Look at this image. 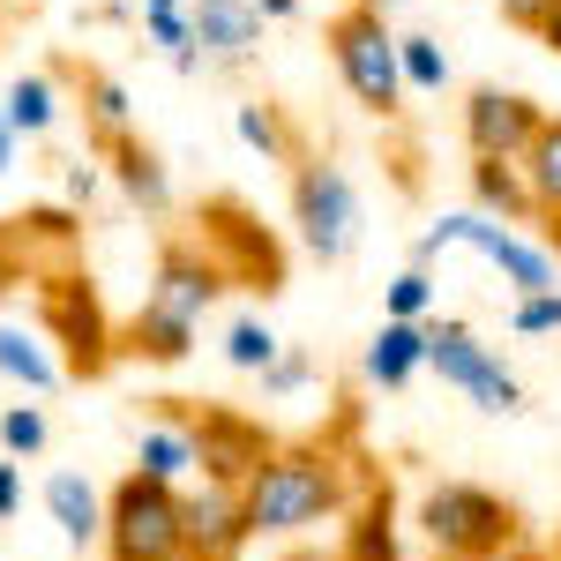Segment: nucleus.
<instances>
[{"label":"nucleus","mask_w":561,"mask_h":561,"mask_svg":"<svg viewBox=\"0 0 561 561\" xmlns=\"http://www.w3.org/2000/svg\"><path fill=\"white\" fill-rule=\"evenodd\" d=\"M359 465L330 442H277L248 472V531L255 539H300L314 524L352 517L359 502Z\"/></svg>","instance_id":"nucleus-1"},{"label":"nucleus","mask_w":561,"mask_h":561,"mask_svg":"<svg viewBox=\"0 0 561 561\" xmlns=\"http://www.w3.org/2000/svg\"><path fill=\"white\" fill-rule=\"evenodd\" d=\"M225 262L203 248V240H165L158 248V270H150V293L121 322V352L142 359V367H180L195 337H203V314L225 300Z\"/></svg>","instance_id":"nucleus-2"},{"label":"nucleus","mask_w":561,"mask_h":561,"mask_svg":"<svg viewBox=\"0 0 561 561\" xmlns=\"http://www.w3.org/2000/svg\"><path fill=\"white\" fill-rule=\"evenodd\" d=\"M412 524H420L434 561H517L524 554L517 502H502L479 479H434L420 494V510H412Z\"/></svg>","instance_id":"nucleus-3"},{"label":"nucleus","mask_w":561,"mask_h":561,"mask_svg":"<svg viewBox=\"0 0 561 561\" xmlns=\"http://www.w3.org/2000/svg\"><path fill=\"white\" fill-rule=\"evenodd\" d=\"M449 248H472L479 262H494V270H502V285H510L517 300H531V293H561L554 248H547V240H524L517 225H502V217H486V210L434 217L427 232L412 240V262H420V270H434V255H449Z\"/></svg>","instance_id":"nucleus-4"},{"label":"nucleus","mask_w":561,"mask_h":561,"mask_svg":"<svg viewBox=\"0 0 561 561\" xmlns=\"http://www.w3.org/2000/svg\"><path fill=\"white\" fill-rule=\"evenodd\" d=\"M330 68H337V83L352 90V105L359 113H375V121H397L404 113V60H397V31H389L382 8H337L330 15Z\"/></svg>","instance_id":"nucleus-5"},{"label":"nucleus","mask_w":561,"mask_h":561,"mask_svg":"<svg viewBox=\"0 0 561 561\" xmlns=\"http://www.w3.org/2000/svg\"><path fill=\"white\" fill-rule=\"evenodd\" d=\"M105 561H187V510L180 486L128 472L105 494Z\"/></svg>","instance_id":"nucleus-6"},{"label":"nucleus","mask_w":561,"mask_h":561,"mask_svg":"<svg viewBox=\"0 0 561 561\" xmlns=\"http://www.w3.org/2000/svg\"><path fill=\"white\" fill-rule=\"evenodd\" d=\"M427 367H434L449 389H465L479 412H494V420L524 412L517 367L502 359V345H486L472 322H457V314H434V322H427Z\"/></svg>","instance_id":"nucleus-7"},{"label":"nucleus","mask_w":561,"mask_h":561,"mask_svg":"<svg viewBox=\"0 0 561 561\" xmlns=\"http://www.w3.org/2000/svg\"><path fill=\"white\" fill-rule=\"evenodd\" d=\"M293 232L314 262H345L359 248V187L337 158H314L307 150L293 165Z\"/></svg>","instance_id":"nucleus-8"},{"label":"nucleus","mask_w":561,"mask_h":561,"mask_svg":"<svg viewBox=\"0 0 561 561\" xmlns=\"http://www.w3.org/2000/svg\"><path fill=\"white\" fill-rule=\"evenodd\" d=\"M547 128V105L531 90H502V83H472L465 90V150L472 158H510L524 165V150Z\"/></svg>","instance_id":"nucleus-9"},{"label":"nucleus","mask_w":561,"mask_h":561,"mask_svg":"<svg viewBox=\"0 0 561 561\" xmlns=\"http://www.w3.org/2000/svg\"><path fill=\"white\" fill-rule=\"evenodd\" d=\"M195 225H203L195 240L225 262V277H232V285H255V293H277V285H285V255H277V240H270L240 203H203Z\"/></svg>","instance_id":"nucleus-10"},{"label":"nucleus","mask_w":561,"mask_h":561,"mask_svg":"<svg viewBox=\"0 0 561 561\" xmlns=\"http://www.w3.org/2000/svg\"><path fill=\"white\" fill-rule=\"evenodd\" d=\"M45 322H53V337L68 345V375H105V359L121 352V330L98 314V293H90L83 270H60V277L45 285Z\"/></svg>","instance_id":"nucleus-11"},{"label":"nucleus","mask_w":561,"mask_h":561,"mask_svg":"<svg viewBox=\"0 0 561 561\" xmlns=\"http://www.w3.org/2000/svg\"><path fill=\"white\" fill-rule=\"evenodd\" d=\"M180 510H187V561H240V547L255 539L248 486H232V479H195L180 494Z\"/></svg>","instance_id":"nucleus-12"},{"label":"nucleus","mask_w":561,"mask_h":561,"mask_svg":"<svg viewBox=\"0 0 561 561\" xmlns=\"http://www.w3.org/2000/svg\"><path fill=\"white\" fill-rule=\"evenodd\" d=\"M135 472L158 486H195L203 479V442H195V412L187 404H158L135 420Z\"/></svg>","instance_id":"nucleus-13"},{"label":"nucleus","mask_w":561,"mask_h":561,"mask_svg":"<svg viewBox=\"0 0 561 561\" xmlns=\"http://www.w3.org/2000/svg\"><path fill=\"white\" fill-rule=\"evenodd\" d=\"M195 442H203V479H232V486H248V472L277 449L270 427H255V420L232 412V404H203V412H195Z\"/></svg>","instance_id":"nucleus-14"},{"label":"nucleus","mask_w":561,"mask_h":561,"mask_svg":"<svg viewBox=\"0 0 561 561\" xmlns=\"http://www.w3.org/2000/svg\"><path fill=\"white\" fill-rule=\"evenodd\" d=\"M187 31H195L203 68H248L270 23L255 15V0H187Z\"/></svg>","instance_id":"nucleus-15"},{"label":"nucleus","mask_w":561,"mask_h":561,"mask_svg":"<svg viewBox=\"0 0 561 561\" xmlns=\"http://www.w3.org/2000/svg\"><path fill=\"white\" fill-rule=\"evenodd\" d=\"M98 158H105L113 187H121L142 217H165V210H173V173H165V158H158L142 135H121V142H113V150H98Z\"/></svg>","instance_id":"nucleus-16"},{"label":"nucleus","mask_w":561,"mask_h":561,"mask_svg":"<svg viewBox=\"0 0 561 561\" xmlns=\"http://www.w3.org/2000/svg\"><path fill=\"white\" fill-rule=\"evenodd\" d=\"M45 517L60 524V539H68L76 554H83V547H105V494H98L83 472L45 479Z\"/></svg>","instance_id":"nucleus-17"},{"label":"nucleus","mask_w":561,"mask_h":561,"mask_svg":"<svg viewBox=\"0 0 561 561\" xmlns=\"http://www.w3.org/2000/svg\"><path fill=\"white\" fill-rule=\"evenodd\" d=\"M337 561H404L397 554V494L389 486H359L345 517V554Z\"/></svg>","instance_id":"nucleus-18"},{"label":"nucleus","mask_w":561,"mask_h":561,"mask_svg":"<svg viewBox=\"0 0 561 561\" xmlns=\"http://www.w3.org/2000/svg\"><path fill=\"white\" fill-rule=\"evenodd\" d=\"M232 128H240V142L255 150L262 165H300V158H307V142H300V128H293V113H285V105H270V98L232 105Z\"/></svg>","instance_id":"nucleus-19"},{"label":"nucleus","mask_w":561,"mask_h":561,"mask_svg":"<svg viewBox=\"0 0 561 561\" xmlns=\"http://www.w3.org/2000/svg\"><path fill=\"white\" fill-rule=\"evenodd\" d=\"M427 367V322H382L367 337V382L375 389H404Z\"/></svg>","instance_id":"nucleus-20"},{"label":"nucleus","mask_w":561,"mask_h":561,"mask_svg":"<svg viewBox=\"0 0 561 561\" xmlns=\"http://www.w3.org/2000/svg\"><path fill=\"white\" fill-rule=\"evenodd\" d=\"M472 210L502 217V225H524L531 210V187H524V165H510V158H472Z\"/></svg>","instance_id":"nucleus-21"},{"label":"nucleus","mask_w":561,"mask_h":561,"mask_svg":"<svg viewBox=\"0 0 561 561\" xmlns=\"http://www.w3.org/2000/svg\"><path fill=\"white\" fill-rule=\"evenodd\" d=\"M142 15V38L165 53L173 76H203V53H195V31H187V0H135Z\"/></svg>","instance_id":"nucleus-22"},{"label":"nucleus","mask_w":561,"mask_h":561,"mask_svg":"<svg viewBox=\"0 0 561 561\" xmlns=\"http://www.w3.org/2000/svg\"><path fill=\"white\" fill-rule=\"evenodd\" d=\"M0 113H8L15 142H23V135H45L60 121V76H53V68H23V76L8 83V98H0Z\"/></svg>","instance_id":"nucleus-23"},{"label":"nucleus","mask_w":561,"mask_h":561,"mask_svg":"<svg viewBox=\"0 0 561 561\" xmlns=\"http://www.w3.org/2000/svg\"><path fill=\"white\" fill-rule=\"evenodd\" d=\"M83 121H90V142H98V150H113L121 135H135L128 83L105 76V68H83Z\"/></svg>","instance_id":"nucleus-24"},{"label":"nucleus","mask_w":561,"mask_h":561,"mask_svg":"<svg viewBox=\"0 0 561 561\" xmlns=\"http://www.w3.org/2000/svg\"><path fill=\"white\" fill-rule=\"evenodd\" d=\"M0 375H8V382H23L31 397H45V389H60V375H68V367L45 352L38 330H15V322H0Z\"/></svg>","instance_id":"nucleus-25"},{"label":"nucleus","mask_w":561,"mask_h":561,"mask_svg":"<svg viewBox=\"0 0 561 561\" xmlns=\"http://www.w3.org/2000/svg\"><path fill=\"white\" fill-rule=\"evenodd\" d=\"M524 187H531V210H539V225H547V217H561V113H547L539 142L524 150Z\"/></svg>","instance_id":"nucleus-26"},{"label":"nucleus","mask_w":561,"mask_h":561,"mask_svg":"<svg viewBox=\"0 0 561 561\" xmlns=\"http://www.w3.org/2000/svg\"><path fill=\"white\" fill-rule=\"evenodd\" d=\"M397 60H404V90H420V98L449 90V53H442V38H427V31H397Z\"/></svg>","instance_id":"nucleus-27"},{"label":"nucleus","mask_w":561,"mask_h":561,"mask_svg":"<svg viewBox=\"0 0 561 561\" xmlns=\"http://www.w3.org/2000/svg\"><path fill=\"white\" fill-rule=\"evenodd\" d=\"M434 293H442L434 270H420V262L397 270V277L382 285V322H434Z\"/></svg>","instance_id":"nucleus-28"},{"label":"nucleus","mask_w":561,"mask_h":561,"mask_svg":"<svg viewBox=\"0 0 561 561\" xmlns=\"http://www.w3.org/2000/svg\"><path fill=\"white\" fill-rule=\"evenodd\" d=\"M45 442H53V420H45V404H0V457H45Z\"/></svg>","instance_id":"nucleus-29"},{"label":"nucleus","mask_w":561,"mask_h":561,"mask_svg":"<svg viewBox=\"0 0 561 561\" xmlns=\"http://www.w3.org/2000/svg\"><path fill=\"white\" fill-rule=\"evenodd\" d=\"M277 352H285V337H277V330H270L262 314H240V322L225 330V359H232L240 375H262V367H270Z\"/></svg>","instance_id":"nucleus-30"},{"label":"nucleus","mask_w":561,"mask_h":561,"mask_svg":"<svg viewBox=\"0 0 561 561\" xmlns=\"http://www.w3.org/2000/svg\"><path fill=\"white\" fill-rule=\"evenodd\" d=\"M510 330H517V337H554V330H561V293L510 300Z\"/></svg>","instance_id":"nucleus-31"},{"label":"nucleus","mask_w":561,"mask_h":561,"mask_svg":"<svg viewBox=\"0 0 561 561\" xmlns=\"http://www.w3.org/2000/svg\"><path fill=\"white\" fill-rule=\"evenodd\" d=\"M255 382H262V397H293V389H307V382H314V359L285 345V352H277V359H270V367L255 375Z\"/></svg>","instance_id":"nucleus-32"},{"label":"nucleus","mask_w":561,"mask_h":561,"mask_svg":"<svg viewBox=\"0 0 561 561\" xmlns=\"http://www.w3.org/2000/svg\"><path fill=\"white\" fill-rule=\"evenodd\" d=\"M494 8H502V23H510V31H531V38H539V23H547V8H554V0H494Z\"/></svg>","instance_id":"nucleus-33"},{"label":"nucleus","mask_w":561,"mask_h":561,"mask_svg":"<svg viewBox=\"0 0 561 561\" xmlns=\"http://www.w3.org/2000/svg\"><path fill=\"white\" fill-rule=\"evenodd\" d=\"M15 510H23V465H15V457H0V524L15 517Z\"/></svg>","instance_id":"nucleus-34"},{"label":"nucleus","mask_w":561,"mask_h":561,"mask_svg":"<svg viewBox=\"0 0 561 561\" xmlns=\"http://www.w3.org/2000/svg\"><path fill=\"white\" fill-rule=\"evenodd\" d=\"M255 15H262V23H293V15H300V0H255Z\"/></svg>","instance_id":"nucleus-35"},{"label":"nucleus","mask_w":561,"mask_h":561,"mask_svg":"<svg viewBox=\"0 0 561 561\" xmlns=\"http://www.w3.org/2000/svg\"><path fill=\"white\" fill-rule=\"evenodd\" d=\"M539 45H547V53H554V60H561V0H554V8H547V23H539Z\"/></svg>","instance_id":"nucleus-36"},{"label":"nucleus","mask_w":561,"mask_h":561,"mask_svg":"<svg viewBox=\"0 0 561 561\" xmlns=\"http://www.w3.org/2000/svg\"><path fill=\"white\" fill-rule=\"evenodd\" d=\"M547 248H554V262H561V217H547Z\"/></svg>","instance_id":"nucleus-37"},{"label":"nucleus","mask_w":561,"mask_h":561,"mask_svg":"<svg viewBox=\"0 0 561 561\" xmlns=\"http://www.w3.org/2000/svg\"><path fill=\"white\" fill-rule=\"evenodd\" d=\"M352 8H382V15H389V0H352Z\"/></svg>","instance_id":"nucleus-38"},{"label":"nucleus","mask_w":561,"mask_h":561,"mask_svg":"<svg viewBox=\"0 0 561 561\" xmlns=\"http://www.w3.org/2000/svg\"><path fill=\"white\" fill-rule=\"evenodd\" d=\"M517 561H561V554H517Z\"/></svg>","instance_id":"nucleus-39"},{"label":"nucleus","mask_w":561,"mask_h":561,"mask_svg":"<svg viewBox=\"0 0 561 561\" xmlns=\"http://www.w3.org/2000/svg\"><path fill=\"white\" fill-rule=\"evenodd\" d=\"M0 173H8V165H0Z\"/></svg>","instance_id":"nucleus-40"}]
</instances>
